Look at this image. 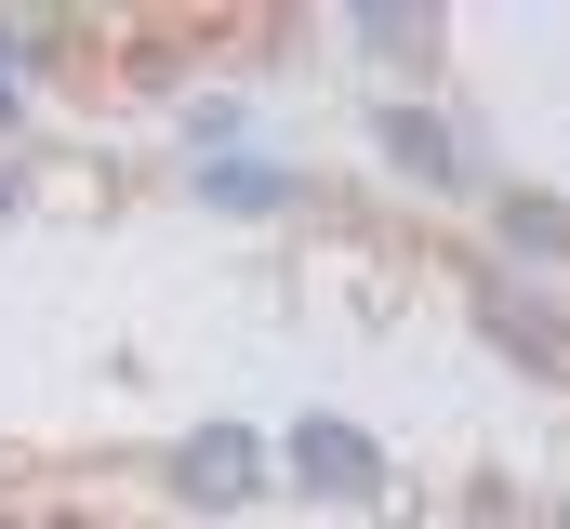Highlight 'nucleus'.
Instances as JSON below:
<instances>
[{
	"mask_svg": "<svg viewBox=\"0 0 570 529\" xmlns=\"http://www.w3.org/2000/svg\"><path fill=\"white\" fill-rule=\"evenodd\" d=\"M253 477H266V450H253L239 423H213V437H186V450H173V490H186V503H239Z\"/></svg>",
	"mask_w": 570,
	"mask_h": 529,
	"instance_id": "obj_1",
	"label": "nucleus"
},
{
	"mask_svg": "<svg viewBox=\"0 0 570 529\" xmlns=\"http://www.w3.org/2000/svg\"><path fill=\"white\" fill-rule=\"evenodd\" d=\"M199 186H213V199H239V212H279V199H292L279 172H253V159H199Z\"/></svg>",
	"mask_w": 570,
	"mask_h": 529,
	"instance_id": "obj_5",
	"label": "nucleus"
},
{
	"mask_svg": "<svg viewBox=\"0 0 570 529\" xmlns=\"http://www.w3.org/2000/svg\"><path fill=\"white\" fill-rule=\"evenodd\" d=\"M0 199H13V172H0Z\"/></svg>",
	"mask_w": 570,
	"mask_h": 529,
	"instance_id": "obj_6",
	"label": "nucleus"
},
{
	"mask_svg": "<svg viewBox=\"0 0 570 529\" xmlns=\"http://www.w3.org/2000/svg\"><path fill=\"white\" fill-rule=\"evenodd\" d=\"M292 463H305L318 490H345V503H358V490H385V463H372V437H345V423H305V437H292Z\"/></svg>",
	"mask_w": 570,
	"mask_h": 529,
	"instance_id": "obj_2",
	"label": "nucleus"
},
{
	"mask_svg": "<svg viewBox=\"0 0 570 529\" xmlns=\"http://www.w3.org/2000/svg\"><path fill=\"white\" fill-rule=\"evenodd\" d=\"M504 239H518V252H570V199H531V186H518V199H504Z\"/></svg>",
	"mask_w": 570,
	"mask_h": 529,
	"instance_id": "obj_4",
	"label": "nucleus"
},
{
	"mask_svg": "<svg viewBox=\"0 0 570 529\" xmlns=\"http://www.w3.org/2000/svg\"><path fill=\"white\" fill-rule=\"evenodd\" d=\"M385 159H399V172H425V186H464L451 132H438V120H412V107H385Z\"/></svg>",
	"mask_w": 570,
	"mask_h": 529,
	"instance_id": "obj_3",
	"label": "nucleus"
}]
</instances>
